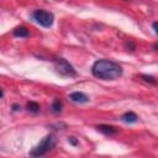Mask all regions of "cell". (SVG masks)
I'll return each mask as SVG.
<instances>
[{"mask_svg":"<svg viewBox=\"0 0 158 158\" xmlns=\"http://www.w3.org/2000/svg\"><path fill=\"white\" fill-rule=\"evenodd\" d=\"M91 74L101 80H116L122 75V67L110 59H99L93 64Z\"/></svg>","mask_w":158,"mask_h":158,"instance_id":"6da1fadb","label":"cell"},{"mask_svg":"<svg viewBox=\"0 0 158 158\" xmlns=\"http://www.w3.org/2000/svg\"><path fill=\"white\" fill-rule=\"evenodd\" d=\"M54 144H56V141H54L53 135H47V136L30 152V156H32V157H41V156H44L46 153H48L49 151H52V148L54 147Z\"/></svg>","mask_w":158,"mask_h":158,"instance_id":"7a4b0ae2","label":"cell"},{"mask_svg":"<svg viewBox=\"0 0 158 158\" xmlns=\"http://www.w3.org/2000/svg\"><path fill=\"white\" fill-rule=\"evenodd\" d=\"M32 17L43 27H51L53 23V14L46 10H36L32 12Z\"/></svg>","mask_w":158,"mask_h":158,"instance_id":"3957f363","label":"cell"},{"mask_svg":"<svg viewBox=\"0 0 158 158\" xmlns=\"http://www.w3.org/2000/svg\"><path fill=\"white\" fill-rule=\"evenodd\" d=\"M54 67L57 69V72L62 75H69V77H73L77 74L75 69L73 68V65L64 58H57L54 59Z\"/></svg>","mask_w":158,"mask_h":158,"instance_id":"277c9868","label":"cell"},{"mask_svg":"<svg viewBox=\"0 0 158 158\" xmlns=\"http://www.w3.org/2000/svg\"><path fill=\"white\" fill-rule=\"evenodd\" d=\"M69 100L75 104H85L89 101V98H88V95H85L81 91H74V93L69 94Z\"/></svg>","mask_w":158,"mask_h":158,"instance_id":"5b68a950","label":"cell"},{"mask_svg":"<svg viewBox=\"0 0 158 158\" xmlns=\"http://www.w3.org/2000/svg\"><path fill=\"white\" fill-rule=\"evenodd\" d=\"M96 128H98V131H100L107 136H111V135H115L118 132V128H116L115 126H111V125H98Z\"/></svg>","mask_w":158,"mask_h":158,"instance_id":"8992f818","label":"cell"},{"mask_svg":"<svg viewBox=\"0 0 158 158\" xmlns=\"http://www.w3.org/2000/svg\"><path fill=\"white\" fill-rule=\"evenodd\" d=\"M121 120L125 121V122H127V123H133V122H136L138 120V116L133 111H127V112H125L121 116Z\"/></svg>","mask_w":158,"mask_h":158,"instance_id":"52a82bcc","label":"cell"},{"mask_svg":"<svg viewBox=\"0 0 158 158\" xmlns=\"http://www.w3.org/2000/svg\"><path fill=\"white\" fill-rule=\"evenodd\" d=\"M14 35L16 37H27L30 35V31L25 27V26H19L14 30Z\"/></svg>","mask_w":158,"mask_h":158,"instance_id":"ba28073f","label":"cell"},{"mask_svg":"<svg viewBox=\"0 0 158 158\" xmlns=\"http://www.w3.org/2000/svg\"><path fill=\"white\" fill-rule=\"evenodd\" d=\"M26 107H27V110L31 111V112H38V111H40V104L36 102V101H30V102H27Z\"/></svg>","mask_w":158,"mask_h":158,"instance_id":"9c48e42d","label":"cell"},{"mask_svg":"<svg viewBox=\"0 0 158 158\" xmlns=\"http://www.w3.org/2000/svg\"><path fill=\"white\" fill-rule=\"evenodd\" d=\"M51 109H52V111H53L54 114L60 112V111H62V102H60V100H59V99H56V100L52 102Z\"/></svg>","mask_w":158,"mask_h":158,"instance_id":"30bf717a","label":"cell"},{"mask_svg":"<svg viewBox=\"0 0 158 158\" xmlns=\"http://www.w3.org/2000/svg\"><path fill=\"white\" fill-rule=\"evenodd\" d=\"M141 78H142L144 81H147V83H151V84H156V83H157V81H156V79H154V77H152V75L142 74V75H141Z\"/></svg>","mask_w":158,"mask_h":158,"instance_id":"8fae6325","label":"cell"},{"mask_svg":"<svg viewBox=\"0 0 158 158\" xmlns=\"http://www.w3.org/2000/svg\"><path fill=\"white\" fill-rule=\"evenodd\" d=\"M125 48H127V49H130V51H135V49H136V44H135L132 41H128V42L125 43Z\"/></svg>","mask_w":158,"mask_h":158,"instance_id":"7c38bea8","label":"cell"},{"mask_svg":"<svg viewBox=\"0 0 158 158\" xmlns=\"http://www.w3.org/2000/svg\"><path fill=\"white\" fill-rule=\"evenodd\" d=\"M68 142H69L72 146H78V144H79V142H78V139H77L75 137H68Z\"/></svg>","mask_w":158,"mask_h":158,"instance_id":"4fadbf2b","label":"cell"},{"mask_svg":"<svg viewBox=\"0 0 158 158\" xmlns=\"http://www.w3.org/2000/svg\"><path fill=\"white\" fill-rule=\"evenodd\" d=\"M12 110H14V111L20 110V105H19V104H14V105H12Z\"/></svg>","mask_w":158,"mask_h":158,"instance_id":"5bb4252c","label":"cell"},{"mask_svg":"<svg viewBox=\"0 0 158 158\" xmlns=\"http://www.w3.org/2000/svg\"><path fill=\"white\" fill-rule=\"evenodd\" d=\"M153 30H154V32H157V22H153Z\"/></svg>","mask_w":158,"mask_h":158,"instance_id":"9a60e30c","label":"cell"},{"mask_svg":"<svg viewBox=\"0 0 158 158\" xmlns=\"http://www.w3.org/2000/svg\"><path fill=\"white\" fill-rule=\"evenodd\" d=\"M2 95H4V93H2V90H1V89H0V99H1V98H2Z\"/></svg>","mask_w":158,"mask_h":158,"instance_id":"2e32d148","label":"cell"}]
</instances>
